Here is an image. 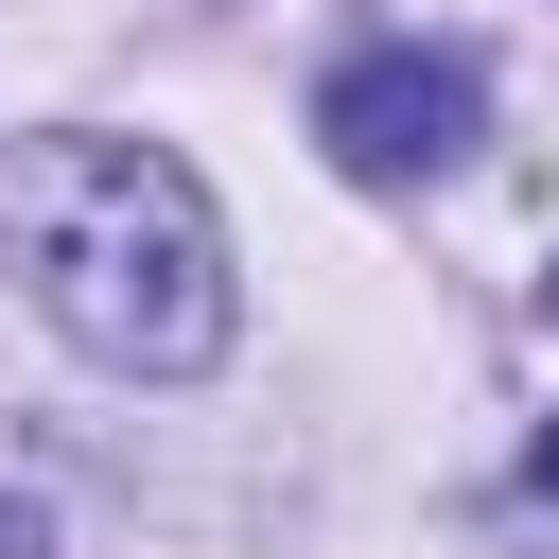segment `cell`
<instances>
[{
	"label": "cell",
	"mask_w": 559,
	"mask_h": 559,
	"mask_svg": "<svg viewBox=\"0 0 559 559\" xmlns=\"http://www.w3.org/2000/svg\"><path fill=\"white\" fill-rule=\"evenodd\" d=\"M0 559H52V507L35 489H0Z\"/></svg>",
	"instance_id": "3957f363"
},
{
	"label": "cell",
	"mask_w": 559,
	"mask_h": 559,
	"mask_svg": "<svg viewBox=\"0 0 559 559\" xmlns=\"http://www.w3.org/2000/svg\"><path fill=\"white\" fill-rule=\"evenodd\" d=\"M314 140L402 192V175H454V157L489 140V87H472L454 52H349V70L314 87Z\"/></svg>",
	"instance_id": "7a4b0ae2"
},
{
	"label": "cell",
	"mask_w": 559,
	"mask_h": 559,
	"mask_svg": "<svg viewBox=\"0 0 559 559\" xmlns=\"http://www.w3.org/2000/svg\"><path fill=\"white\" fill-rule=\"evenodd\" d=\"M542 297H559V280H542Z\"/></svg>",
	"instance_id": "5b68a950"
},
{
	"label": "cell",
	"mask_w": 559,
	"mask_h": 559,
	"mask_svg": "<svg viewBox=\"0 0 559 559\" xmlns=\"http://www.w3.org/2000/svg\"><path fill=\"white\" fill-rule=\"evenodd\" d=\"M542 507H559V419H542Z\"/></svg>",
	"instance_id": "277c9868"
},
{
	"label": "cell",
	"mask_w": 559,
	"mask_h": 559,
	"mask_svg": "<svg viewBox=\"0 0 559 559\" xmlns=\"http://www.w3.org/2000/svg\"><path fill=\"white\" fill-rule=\"evenodd\" d=\"M0 245L35 314L105 367H210L227 349V227L157 140H35L0 175Z\"/></svg>",
	"instance_id": "6da1fadb"
}]
</instances>
